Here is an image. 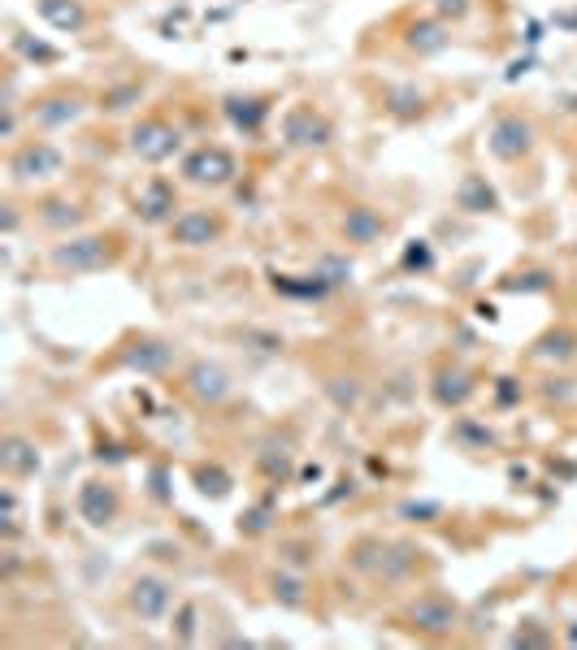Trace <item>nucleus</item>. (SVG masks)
<instances>
[{
  "label": "nucleus",
  "instance_id": "1",
  "mask_svg": "<svg viewBox=\"0 0 577 650\" xmlns=\"http://www.w3.org/2000/svg\"><path fill=\"white\" fill-rule=\"evenodd\" d=\"M170 235H174L179 247H204V243H213L221 235V221L213 213H182L170 226Z\"/></svg>",
  "mask_w": 577,
  "mask_h": 650
},
{
  "label": "nucleus",
  "instance_id": "4",
  "mask_svg": "<svg viewBox=\"0 0 577 650\" xmlns=\"http://www.w3.org/2000/svg\"><path fill=\"white\" fill-rule=\"evenodd\" d=\"M104 243H113V238H79V243H70V247H57V265L65 269H96L109 260V247Z\"/></svg>",
  "mask_w": 577,
  "mask_h": 650
},
{
  "label": "nucleus",
  "instance_id": "5",
  "mask_svg": "<svg viewBox=\"0 0 577 650\" xmlns=\"http://www.w3.org/2000/svg\"><path fill=\"white\" fill-rule=\"evenodd\" d=\"M187 174L196 178V182H226V178L235 174V160L221 148H204V152H196V157L187 160Z\"/></svg>",
  "mask_w": 577,
  "mask_h": 650
},
{
  "label": "nucleus",
  "instance_id": "7",
  "mask_svg": "<svg viewBox=\"0 0 577 650\" xmlns=\"http://www.w3.org/2000/svg\"><path fill=\"white\" fill-rule=\"evenodd\" d=\"M413 620H421V629H452L456 625V607H447L443 598H425L413 607Z\"/></svg>",
  "mask_w": 577,
  "mask_h": 650
},
{
  "label": "nucleus",
  "instance_id": "3",
  "mask_svg": "<svg viewBox=\"0 0 577 650\" xmlns=\"http://www.w3.org/2000/svg\"><path fill=\"white\" fill-rule=\"evenodd\" d=\"M174 131L165 126V121H143V126H135V135H131V148L140 152V157H148V160H161V157H170L174 152Z\"/></svg>",
  "mask_w": 577,
  "mask_h": 650
},
{
  "label": "nucleus",
  "instance_id": "6",
  "mask_svg": "<svg viewBox=\"0 0 577 650\" xmlns=\"http://www.w3.org/2000/svg\"><path fill=\"white\" fill-rule=\"evenodd\" d=\"M170 598H174V594H170V586H165V581H157V577H140V581H135V611H140V616H148V620H157L161 611L170 607Z\"/></svg>",
  "mask_w": 577,
  "mask_h": 650
},
{
  "label": "nucleus",
  "instance_id": "8",
  "mask_svg": "<svg viewBox=\"0 0 577 650\" xmlns=\"http://www.w3.org/2000/svg\"><path fill=\"white\" fill-rule=\"evenodd\" d=\"M143 204H152V209H148L143 217H152V221H157L161 213H170V209H174V196L165 191V182H152V187H148V199H143Z\"/></svg>",
  "mask_w": 577,
  "mask_h": 650
},
{
  "label": "nucleus",
  "instance_id": "2",
  "mask_svg": "<svg viewBox=\"0 0 577 650\" xmlns=\"http://www.w3.org/2000/svg\"><path fill=\"white\" fill-rule=\"evenodd\" d=\"M61 170V152L48 143H26L18 157H14V178H53Z\"/></svg>",
  "mask_w": 577,
  "mask_h": 650
}]
</instances>
